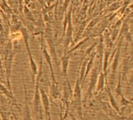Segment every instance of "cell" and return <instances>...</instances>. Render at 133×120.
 <instances>
[{
    "instance_id": "cell-4",
    "label": "cell",
    "mask_w": 133,
    "mask_h": 120,
    "mask_svg": "<svg viewBox=\"0 0 133 120\" xmlns=\"http://www.w3.org/2000/svg\"><path fill=\"white\" fill-rule=\"evenodd\" d=\"M40 94H41V102L43 104V107H44V109L45 111V113L48 116V120H51V116H50V112H49V109H50V102H49L48 97V95L46 94L45 91L43 89L40 90Z\"/></svg>"
},
{
    "instance_id": "cell-12",
    "label": "cell",
    "mask_w": 133,
    "mask_h": 120,
    "mask_svg": "<svg viewBox=\"0 0 133 120\" xmlns=\"http://www.w3.org/2000/svg\"><path fill=\"white\" fill-rule=\"evenodd\" d=\"M109 55H110V50H108V51H105L104 52V74L105 76V78H107V68L108 66V58H109Z\"/></svg>"
},
{
    "instance_id": "cell-8",
    "label": "cell",
    "mask_w": 133,
    "mask_h": 120,
    "mask_svg": "<svg viewBox=\"0 0 133 120\" xmlns=\"http://www.w3.org/2000/svg\"><path fill=\"white\" fill-rule=\"evenodd\" d=\"M95 55H96V52H94L92 55H91V57L90 59H89L88 62H87V67H86V71H85V74H84V77H83V82L84 83L85 80L87 79L90 70L92 69L93 66H94V58H95Z\"/></svg>"
},
{
    "instance_id": "cell-6",
    "label": "cell",
    "mask_w": 133,
    "mask_h": 120,
    "mask_svg": "<svg viewBox=\"0 0 133 120\" xmlns=\"http://www.w3.org/2000/svg\"><path fill=\"white\" fill-rule=\"evenodd\" d=\"M120 48H121V43L118 45V47L117 48V53L115 55V59H114V62H113V66H112V73H111V86H113V83H114V80L115 78V73H116V70L117 67L118 66V60H119V56H120Z\"/></svg>"
},
{
    "instance_id": "cell-13",
    "label": "cell",
    "mask_w": 133,
    "mask_h": 120,
    "mask_svg": "<svg viewBox=\"0 0 133 120\" xmlns=\"http://www.w3.org/2000/svg\"><path fill=\"white\" fill-rule=\"evenodd\" d=\"M115 92L117 94V96H122V95H123L122 94V86H121V75L118 77V82L117 87L115 89Z\"/></svg>"
},
{
    "instance_id": "cell-5",
    "label": "cell",
    "mask_w": 133,
    "mask_h": 120,
    "mask_svg": "<svg viewBox=\"0 0 133 120\" xmlns=\"http://www.w3.org/2000/svg\"><path fill=\"white\" fill-rule=\"evenodd\" d=\"M68 30L66 31V39L65 41V48H68L71 40H72V25L71 22V12H69L68 14Z\"/></svg>"
},
{
    "instance_id": "cell-11",
    "label": "cell",
    "mask_w": 133,
    "mask_h": 120,
    "mask_svg": "<svg viewBox=\"0 0 133 120\" xmlns=\"http://www.w3.org/2000/svg\"><path fill=\"white\" fill-rule=\"evenodd\" d=\"M107 91H108V96H109V98H110L111 105H112V107L115 109V110H116V112H117L120 113L119 106L118 105L117 102H115V98L113 97V95H112V94H111V89H110V87H109L108 86L107 87Z\"/></svg>"
},
{
    "instance_id": "cell-16",
    "label": "cell",
    "mask_w": 133,
    "mask_h": 120,
    "mask_svg": "<svg viewBox=\"0 0 133 120\" xmlns=\"http://www.w3.org/2000/svg\"><path fill=\"white\" fill-rule=\"evenodd\" d=\"M64 119V118L62 117V112H60V120H63Z\"/></svg>"
},
{
    "instance_id": "cell-9",
    "label": "cell",
    "mask_w": 133,
    "mask_h": 120,
    "mask_svg": "<svg viewBox=\"0 0 133 120\" xmlns=\"http://www.w3.org/2000/svg\"><path fill=\"white\" fill-rule=\"evenodd\" d=\"M69 63V55L68 54H65L62 59V73H63V75L65 77L66 80L68 79L67 73H68Z\"/></svg>"
},
{
    "instance_id": "cell-14",
    "label": "cell",
    "mask_w": 133,
    "mask_h": 120,
    "mask_svg": "<svg viewBox=\"0 0 133 120\" xmlns=\"http://www.w3.org/2000/svg\"><path fill=\"white\" fill-rule=\"evenodd\" d=\"M97 42H94V44H93V45L89 48H87V50L86 51V52H85V54H84V55H83V59H82V61H83V59H86V57L90 54V52H92V50H93V49L97 46Z\"/></svg>"
},
{
    "instance_id": "cell-2",
    "label": "cell",
    "mask_w": 133,
    "mask_h": 120,
    "mask_svg": "<svg viewBox=\"0 0 133 120\" xmlns=\"http://www.w3.org/2000/svg\"><path fill=\"white\" fill-rule=\"evenodd\" d=\"M98 73H99L98 67L97 66L94 67V69L92 70V73H91V77H90V84H89V88L87 90V95H86V99L87 98H91L92 93H93V91L96 88V84H97V79H98Z\"/></svg>"
},
{
    "instance_id": "cell-10",
    "label": "cell",
    "mask_w": 133,
    "mask_h": 120,
    "mask_svg": "<svg viewBox=\"0 0 133 120\" xmlns=\"http://www.w3.org/2000/svg\"><path fill=\"white\" fill-rule=\"evenodd\" d=\"M104 79H105V76H104V73L101 72V73H100V76H99V77H98V79H97V89H96L97 94L99 93L100 91H103L104 87V82H105Z\"/></svg>"
},
{
    "instance_id": "cell-1",
    "label": "cell",
    "mask_w": 133,
    "mask_h": 120,
    "mask_svg": "<svg viewBox=\"0 0 133 120\" xmlns=\"http://www.w3.org/2000/svg\"><path fill=\"white\" fill-rule=\"evenodd\" d=\"M74 105L76 107V109L77 110L79 117L82 119V98H81V85L79 81V78L76 80L75 89H74Z\"/></svg>"
},
{
    "instance_id": "cell-15",
    "label": "cell",
    "mask_w": 133,
    "mask_h": 120,
    "mask_svg": "<svg viewBox=\"0 0 133 120\" xmlns=\"http://www.w3.org/2000/svg\"><path fill=\"white\" fill-rule=\"evenodd\" d=\"M1 116L2 117V120H9V113L6 112H1Z\"/></svg>"
},
{
    "instance_id": "cell-3",
    "label": "cell",
    "mask_w": 133,
    "mask_h": 120,
    "mask_svg": "<svg viewBox=\"0 0 133 120\" xmlns=\"http://www.w3.org/2000/svg\"><path fill=\"white\" fill-rule=\"evenodd\" d=\"M34 109L36 115L38 114L40 111V104L41 101V94L39 90V81H35V91H34Z\"/></svg>"
},
{
    "instance_id": "cell-7",
    "label": "cell",
    "mask_w": 133,
    "mask_h": 120,
    "mask_svg": "<svg viewBox=\"0 0 133 120\" xmlns=\"http://www.w3.org/2000/svg\"><path fill=\"white\" fill-rule=\"evenodd\" d=\"M24 90H25V105L24 108L23 109V120H32L31 118V114H30V107L27 104V95H26V86L24 84Z\"/></svg>"
}]
</instances>
